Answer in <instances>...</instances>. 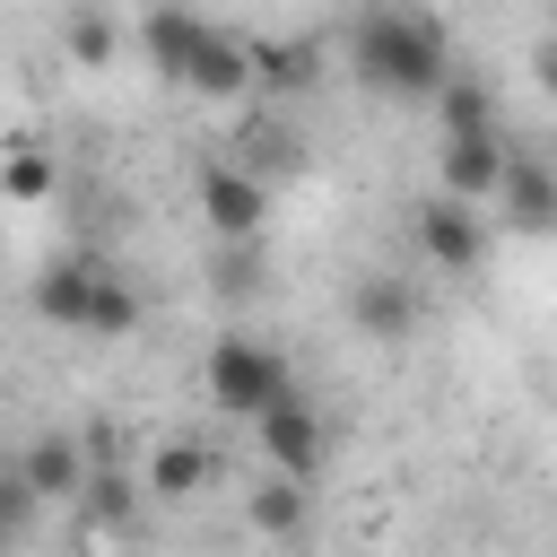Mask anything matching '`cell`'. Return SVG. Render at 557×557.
I'll return each instance as SVG.
<instances>
[{"instance_id": "22", "label": "cell", "mask_w": 557, "mask_h": 557, "mask_svg": "<svg viewBox=\"0 0 557 557\" xmlns=\"http://www.w3.org/2000/svg\"><path fill=\"white\" fill-rule=\"evenodd\" d=\"M531 70H540V96H548V104H557V35H548V44H540V61H531Z\"/></svg>"}, {"instance_id": "24", "label": "cell", "mask_w": 557, "mask_h": 557, "mask_svg": "<svg viewBox=\"0 0 557 557\" xmlns=\"http://www.w3.org/2000/svg\"><path fill=\"white\" fill-rule=\"evenodd\" d=\"M548 17H557V0H548Z\"/></svg>"}, {"instance_id": "4", "label": "cell", "mask_w": 557, "mask_h": 557, "mask_svg": "<svg viewBox=\"0 0 557 557\" xmlns=\"http://www.w3.org/2000/svg\"><path fill=\"white\" fill-rule=\"evenodd\" d=\"M418 322H426L418 278H400V270H366V278H348V331H357V339L400 348V339H418Z\"/></svg>"}, {"instance_id": "18", "label": "cell", "mask_w": 557, "mask_h": 557, "mask_svg": "<svg viewBox=\"0 0 557 557\" xmlns=\"http://www.w3.org/2000/svg\"><path fill=\"white\" fill-rule=\"evenodd\" d=\"M296 157H305V148H296V131H287V122H252V131H244V157H235V165L270 183V174H296Z\"/></svg>"}, {"instance_id": "19", "label": "cell", "mask_w": 557, "mask_h": 557, "mask_svg": "<svg viewBox=\"0 0 557 557\" xmlns=\"http://www.w3.org/2000/svg\"><path fill=\"white\" fill-rule=\"evenodd\" d=\"M139 331V287L131 278H104V296H96V331L87 339H131Z\"/></svg>"}, {"instance_id": "13", "label": "cell", "mask_w": 557, "mask_h": 557, "mask_svg": "<svg viewBox=\"0 0 557 557\" xmlns=\"http://www.w3.org/2000/svg\"><path fill=\"white\" fill-rule=\"evenodd\" d=\"M209 479H218V453L191 444V435H174V444L148 453V496H157V505H191Z\"/></svg>"}, {"instance_id": "3", "label": "cell", "mask_w": 557, "mask_h": 557, "mask_svg": "<svg viewBox=\"0 0 557 557\" xmlns=\"http://www.w3.org/2000/svg\"><path fill=\"white\" fill-rule=\"evenodd\" d=\"M409 244H418V261H426V270L461 278V270H479V261H487V218L435 191V200H418V209H409Z\"/></svg>"}, {"instance_id": "20", "label": "cell", "mask_w": 557, "mask_h": 557, "mask_svg": "<svg viewBox=\"0 0 557 557\" xmlns=\"http://www.w3.org/2000/svg\"><path fill=\"white\" fill-rule=\"evenodd\" d=\"M70 61H78V70H104V61H113V26H104L96 9L70 17Z\"/></svg>"}, {"instance_id": "21", "label": "cell", "mask_w": 557, "mask_h": 557, "mask_svg": "<svg viewBox=\"0 0 557 557\" xmlns=\"http://www.w3.org/2000/svg\"><path fill=\"white\" fill-rule=\"evenodd\" d=\"M26 513H35V496H26V479L9 470V479H0V548H9L17 531H26Z\"/></svg>"}, {"instance_id": "17", "label": "cell", "mask_w": 557, "mask_h": 557, "mask_svg": "<svg viewBox=\"0 0 557 557\" xmlns=\"http://www.w3.org/2000/svg\"><path fill=\"white\" fill-rule=\"evenodd\" d=\"M252 531H270V540H296L305 531V479H261L252 487Z\"/></svg>"}, {"instance_id": "2", "label": "cell", "mask_w": 557, "mask_h": 557, "mask_svg": "<svg viewBox=\"0 0 557 557\" xmlns=\"http://www.w3.org/2000/svg\"><path fill=\"white\" fill-rule=\"evenodd\" d=\"M278 392H296V374H287V348H278V339H252V331L209 339V400H218L226 418H261Z\"/></svg>"}, {"instance_id": "5", "label": "cell", "mask_w": 557, "mask_h": 557, "mask_svg": "<svg viewBox=\"0 0 557 557\" xmlns=\"http://www.w3.org/2000/svg\"><path fill=\"white\" fill-rule=\"evenodd\" d=\"M200 218H209L218 244H252V235L270 226V183L244 174L235 157H209V165H200Z\"/></svg>"}, {"instance_id": "15", "label": "cell", "mask_w": 557, "mask_h": 557, "mask_svg": "<svg viewBox=\"0 0 557 557\" xmlns=\"http://www.w3.org/2000/svg\"><path fill=\"white\" fill-rule=\"evenodd\" d=\"M435 122H444V139H479V131H496V87L479 78V70H453L435 96Z\"/></svg>"}, {"instance_id": "1", "label": "cell", "mask_w": 557, "mask_h": 557, "mask_svg": "<svg viewBox=\"0 0 557 557\" xmlns=\"http://www.w3.org/2000/svg\"><path fill=\"white\" fill-rule=\"evenodd\" d=\"M348 78L366 96H383V104H426L453 78L444 17L418 9V0H357V17H348Z\"/></svg>"}, {"instance_id": "7", "label": "cell", "mask_w": 557, "mask_h": 557, "mask_svg": "<svg viewBox=\"0 0 557 557\" xmlns=\"http://www.w3.org/2000/svg\"><path fill=\"white\" fill-rule=\"evenodd\" d=\"M104 261H87V252H61V261H44L35 270V313L52 322V331H96V296H104Z\"/></svg>"}, {"instance_id": "16", "label": "cell", "mask_w": 557, "mask_h": 557, "mask_svg": "<svg viewBox=\"0 0 557 557\" xmlns=\"http://www.w3.org/2000/svg\"><path fill=\"white\" fill-rule=\"evenodd\" d=\"M52 191H61V174H52V157L17 139V148L0 157V200H17V209H35V200H52Z\"/></svg>"}, {"instance_id": "23", "label": "cell", "mask_w": 557, "mask_h": 557, "mask_svg": "<svg viewBox=\"0 0 557 557\" xmlns=\"http://www.w3.org/2000/svg\"><path fill=\"white\" fill-rule=\"evenodd\" d=\"M418 9H444V0H418Z\"/></svg>"}, {"instance_id": "10", "label": "cell", "mask_w": 557, "mask_h": 557, "mask_svg": "<svg viewBox=\"0 0 557 557\" xmlns=\"http://www.w3.org/2000/svg\"><path fill=\"white\" fill-rule=\"evenodd\" d=\"M200 35H209V17H200V9H183V0H157V9L139 17V61H148L165 87H183V70H191Z\"/></svg>"}, {"instance_id": "9", "label": "cell", "mask_w": 557, "mask_h": 557, "mask_svg": "<svg viewBox=\"0 0 557 557\" xmlns=\"http://www.w3.org/2000/svg\"><path fill=\"white\" fill-rule=\"evenodd\" d=\"M17 479H26V496H35V505H61V496H78L96 470H87V444H78L70 426H44V435L17 453Z\"/></svg>"}, {"instance_id": "12", "label": "cell", "mask_w": 557, "mask_h": 557, "mask_svg": "<svg viewBox=\"0 0 557 557\" xmlns=\"http://www.w3.org/2000/svg\"><path fill=\"white\" fill-rule=\"evenodd\" d=\"M244 87H252V44H244V35H226V26H209V35H200V52H191V70H183V96L235 104Z\"/></svg>"}, {"instance_id": "14", "label": "cell", "mask_w": 557, "mask_h": 557, "mask_svg": "<svg viewBox=\"0 0 557 557\" xmlns=\"http://www.w3.org/2000/svg\"><path fill=\"white\" fill-rule=\"evenodd\" d=\"M252 87H270V96H313V87H322V44H305V35L252 44Z\"/></svg>"}, {"instance_id": "11", "label": "cell", "mask_w": 557, "mask_h": 557, "mask_svg": "<svg viewBox=\"0 0 557 557\" xmlns=\"http://www.w3.org/2000/svg\"><path fill=\"white\" fill-rule=\"evenodd\" d=\"M487 209H505V226H513V235H557V165H540V157H513Z\"/></svg>"}, {"instance_id": "6", "label": "cell", "mask_w": 557, "mask_h": 557, "mask_svg": "<svg viewBox=\"0 0 557 557\" xmlns=\"http://www.w3.org/2000/svg\"><path fill=\"white\" fill-rule=\"evenodd\" d=\"M252 435H261V461H270L278 479H313V470H322V444H331V435H322V409H313L305 392H278V400L252 418Z\"/></svg>"}, {"instance_id": "8", "label": "cell", "mask_w": 557, "mask_h": 557, "mask_svg": "<svg viewBox=\"0 0 557 557\" xmlns=\"http://www.w3.org/2000/svg\"><path fill=\"white\" fill-rule=\"evenodd\" d=\"M505 165H513V148H505L496 131H479V139H444V157H435V191L461 200V209H487L496 183H505Z\"/></svg>"}]
</instances>
